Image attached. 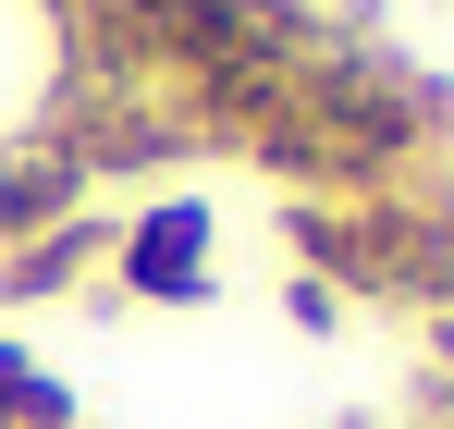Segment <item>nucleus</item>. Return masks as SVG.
Here are the masks:
<instances>
[{
  "label": "nucleus",
  "mask_w": 454,
  "mask_h": 429,
  "mask_svg": "<svg viewBox=\"0 0 454 429\" xmlns=\"http://www.w3.org/2000/svg\"><path fill=\"white\" fill-rule=\"evenodd\" d=\"M283 307H295V332H344V294H332V283H307V270L283 283Z\"/></svg>",
  "instance_id": "nucleus-6"
},
{
  "label": "nucleus",
  "mask_w": 454,
  "mask_h": 429,
  "mask_svg": "<svg viewBox=\"0 0 454 429\" xmlns=\"http://www.w3.org/2000/svg\"><path fill=\"white\" fill-rule=\"evenodd\" d=\"M111 258V221L86 209V221H62V233H37V246H12L0 258V307H37V294H74L86 270Z\"/></svg>",
  "instance_id": "nucleus-4"
},
{
  "label": "nucleus",
  "mask_w": 454,
  "mask_h": 429,
  "mask_svg": "<svg viewBox=\"0 0 454 429\" xmlns=\"http://www.w3.org/2000/svg\"><path fill=\"white\" fill-rule=\"evenodd\" d=\"M111 283L148 307H209V209L197 197H148L136 221H111Z\"/></svg>",
  "instance_id": "nucleus-2"
},
{
  "label": "nucleus",
  "mask_w": 454,
  "mask_h": 429,
  "mask_svg": "<svg viewBox=\"0 0 454 429\" xmlns=\"http://www.w3.org/2000/svg\"><path fill=\"white\" fill-rule=\"evenodd\" d=\"M283 246L307 258V283L369 294V307H454V197L430 184H380V197H295Z\"/></svg>",
  "instance_id": "nucleus-1"
},
{
  "label": "nucleus",
  "mask_w": 454,
  "mask_h": 429,
  "mask_svg": "<svg viewBox=\"0 0 454 429\" xmlns=\"http://www.w3.org/2000/svg\"><path fill=\"white\" fill-rule=\"evenodd\" d=\"M0 429H74V393L25 356V344H0Z\"/></svg>",
  "instance_id": "nucleus-5"
},
{
  "label": "nucleus",
  "mask_w": 454,
  "mask_h": 429,
  "mask_svg": "<svg viewBox=\"0 0 454 429\" xmlns=\"http://www.w3.org/2000/svg\"><path fill=\"white\" fill-rule=\"evenodd\" d=\"M86 197H98V172L74 160L62 123L0 136V258H12V246H37V233H62V221H86Z\"/></svg>",
  "instance_id": "nucleus-3"
},
{
  "label": "nucleus",
  "mask_w": 454,
  "mask_h": 429,
  "mask_svg": "<svg viewBox=\"0 0 454 429\" xmlns=\"http://www.w3.org/2000/svg\"><path fill=\"white\" fill-rule=\"evenodd\" d=\"M319 12H344V25H369V12H380V0H319Z\"/></svg>",
  "instance_id": "nucleus-7"
},
{
  "label": "nucleus",
  "mask_w": 454,
  "mask_h": 429,
  "mask_svg": "<svg viewBox=\"0 0 454 429\" xmlns=\"http://www.w3.org/2000/svg\"><path fill=\"white\" fill-rule=\"evenodd\" d=\"M430 429H454V380H442V393H430Z\"/></svg>",
  "instance_id": "nucleus-8"
}]
</instances>
